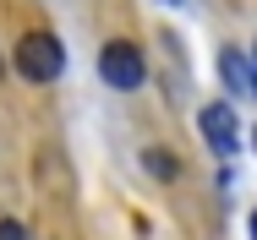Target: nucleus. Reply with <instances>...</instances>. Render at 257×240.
<instances>
[{"label": "nucleus", "instance_id": "nucleus-5", "mask_svg": "<svg viewBox=\"0 0 257 240\" xmlns=\"http://www.w3.org/2000/svg\"><path fill=\"white\" fill-rule=\"evenodd\" d=\"M143 164H148V175H159V180H175V175H181V158H170V153H159V147L143 153Z\"/></svg>", "mask_w": 257, "mask_h": 240}, {"label": "nucleus", "instance_id": "nucleus-9", "mask_svg": "<svg viewBox=\"0 0 257 240\" xmlns=\"http://www.w3.org/2000/svg\"><path fill=\"white\" fill-rule=\"evenodd\" d=\"M252 60H257V55H252Z\"/></svg>", "mask_w": 257, "mask_h": 240}, {"label": "nucleus", "instance_id": "nucleus-6", "mask_svg": "<svg viewBox=\"0 0 257 240\" xmlns=\"http://www.w3.org/2000/svg\"><path fill=\"white\" fill-rule=\"evenodd\" d=\"M0 240H28V229H22L17 218H0Z\"/></svg>", "mask_w": 257, "mask_h": 240}, {"label": "nucleus", "instance_id": "nucleus-7", "mask_svg": "<svg viewBox=\"0 0 257 240\" xmlns=\"http://www.w3.org/2000/svg\"><path fill=\"white\" fill-rule=\"evenodd\" d=\"M246 235H252V240H257V207H252V218H246Z\"/></svg>", "mask_w": 257, "mask_h": 240}, {"label": "nucleus", "instance_id": "nucleus-8", "mask_svg": "<svg viewBox=\"0 0 257 240\" xmlns=\"http://www.w3.org/2000/svg\"><path fill=\"white\" fill-rule=\"evenodd\" d=\"M159 6H181V0H159Z\"/></svg>", "mask_w": 257, "mask_h": 240}, {"label": "nucleus", "instance_id": "nucleus-1", "mask_svg": "<svg viewBox=\"0 0 257 240\" xmlns=\"http://www.w3.org/2000/svg\"><path fill=\"white\" fill-rule=\"evenodd\" d=\"M60 71H66V44H60L55 33H28V39L17 44V77H22V82L44 88Z\"/></svg>", "mask_w": 257, "mask_h": 240}, {"label": "nucleus", "instance_id": "nucleus-3", "mask_svg": "<svg viewBox=\"0 0 257 240\" xmlns=\"http://www.w3.org/2000/svg\"><path fill=\"white\" fill-rule=\"evenodd\" d=\"M197 131H203V142H208L213 158H235L241 153V120H235L230 104H203L197 109Z\"/></svg>", "mask_w": 257, "mask_h": 240}, {"label": "nucleus", "instance_id": "nucleus-4", "mask_svg": "<svg viewBox=\"0 0 257 240\" xmlns=\"http://www.w3.org/2000/svg\"><path fill=\"white\" fill-rule=\"evenodd\" d=\"M219 82H224V93L241 98V104H257V60L246 49L224 44L219 49Z\"/></svg>", "mask_w": 257, "mask_h": 240}, {"label": "nucleus", "instance_id": "nucleus-2", "mask_svg": "<svg viewBox=\"0 0 257 240\" xmlns=\"http://www.w3.org/2000/svg\"><path fill=\"white\" fill-rule=\"evenodd\" d=\"M99 77H104V88H115V93H137L148 82V60H143V49L132 39H115V44L99 49Z\"/></svg>", "mask_w": 257, "mask_h": 240}]
</instances>
